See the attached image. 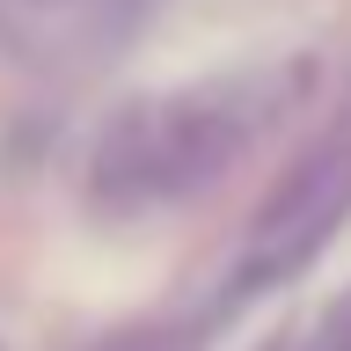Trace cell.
<instances>
[{
    "label": "cell",
    "instance_id": "6da1fadb",
    "mask_svg": "<svg viewBox=\"0 0 351 351\" xmlns=\"http://www.w3.org/2000/svg\"><path fill=\"white\" fill-rule=\"evenodd\" d=\"M300 88H307V59H293L285 73L256 66V73H227V81H205V88H183V95L125 110L95 139V205L154 213V205L197 197L213 176H227L256 147V132Z\"/></svg>",
    "mask_w": 351,
    "mask_h": 351
},
{
    "label": "cell",
    "instance_id": "7a4b0ae2",
    "mask_svg": "<svg viewBox=\"0 0 351 351\" xmlns=\"http://www.w3.org/2000/svg\"><path fill=\"white\" fill-rule=\"evenodd\" d=\"M344 219H351V132H337V139H322L315 154H300L293 176L263 197V213H256V227H249V249H241L234 278L241 285L293 278Z\"/></svg>",
    "mask_w": 351,
    "mask_h": 351
},
{
    "label": "cell",
    "instance_id": "3957f363",
    "mask_svg": "<svg viewBox=\"0 0 351 351\" xmlns=\"http://www.w3.org/2000/svg\"><path fill=\"white\" fill-rule=\"evenodd\" d=\"M154 0H0V51L29 66H81L132 37Z\"/></svg>",
    "mask_w": 351,
    "mask_h": 351
}]
</instances>
